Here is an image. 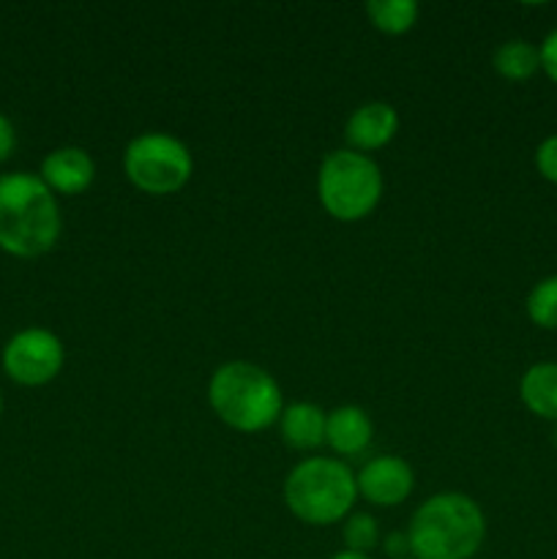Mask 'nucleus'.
I'll return each mask as SVG.
<instances>
[{"label": "nucleus", "mask_w": 557, "mask_h": 559, "mask_svg": "<svg viewBox=\"0 0 557 559\" xmlns=\"http://www.w3.org/2000/svg\"><path fill=\"white\" fill-rule=\"evenodd\" d=\"M63 229L58 197L38 173L0 175V251L20 260H36L55 249Z\"/></svg>", "instance_id": "1"}, {"label": "nucleus", "mask_w": 557, "mask_h": 559, "mask_svg": "<svg viewBox=\"0 0 557 559\" xmlns=\"http://www.w3.org/2000/svg\"><path fill=\"white\" fill-rule=\"evenodd\" d=\"M410 555L415 559H473L486 538V516L473 497L440 491L410 519Z\"/></svg>", "instance_id": "2"}, {"label": "nucleus", "mask_w": 557, "mask_h": 559, "mask_svg": "<svg viewBox=\"0 0 557 559\" xmlns=\"http://www.w3.org/2000/svg\"><path fill=\"white\" fill-rule=\"evenodd\" d=\"M208 404L229 429L257 435L278 424L284 409L282 388L271 371L249 360H227L208 382Z\"/></svg>", "instance_id": "3"}, {"label": "nucleus", "mask_w": 557, "mask_h": 559, "mask_svg": "<svg viewBox=\"0 0 557 559\" xmlns=\"http://www.w3.org/2000/svg\"><path fill=\"white\" fill-rule=\"evenodd\" d=\"M358 486L355 473L331 456H311L295 464L284 480V502L298 522L309 527H328L349 516Z\"/></svg>", "instance_id": "4"}, {"label": "nucleus", "mask_w": 557, "mask_h": 559, "mask_svg": "<svg viewBox=\"0 0 557 559\" xmlns=\"http://www.w3.org/2000/svg\"><path fill=\"white\" fill-rule=\"evenodd\" d=\"M382 173L366 153L339 147L331 151L317 173V197L331 218L353 224L375 213L382 197Z\"/></svg>", "instance_id": "5"}, {"label": "nucleus", "mask_w": 557, "mask_h": 559, "mask_svg": "<svg viewBox=\"0 0 557 559\" xmlns=\"http://www.w3.org/2000/svg\"><path fill=\"white\" fill-rule=\"evenodd\" d=\"M123 173L134 189L151 197H167L189 183L194 175V158L178 136L145 131L126 145Z\"/></svg>", "instance_id": "6"}, {"label": "nucleus", "mask_w": 557, "mask_h": 559, "mask_svg": "<svg viewBox=\"0 0 557 559\" xmlns=\"http://www.w3.org/2000/svg\"><path fill=\"white\" fill-rule=\"evenodd\" d=\"M0 364L9 380L25 388H42L63 371L66 347L49 328H22L5 342Z\"/></svg>", "instance_id": "7"}, {"label": "nucleus", "mask_w": 557, "mask_h": 559, "mask_svg": "<svg viewBox=\"0 0 557 559\" xmlns=\"http://www.w3.org/2000/svg\"><path fill=\"white\" fill-rule=\"evenodd\" d=\"M355 486H358V497H364L375 508H396L413 495L415 473L404 459L375 456L355 475Z\"/></svg>", "instance_id": "8"}, {"label": "nucleus", "mask_w": 557, "mask_h": 559, "mask_svg": "<svg viewBox=\"0 0 557 559\" xmlns=\"http://www.w3.org/2000/svg\"><path fill=\"white\" fill-rule=\"evenodd\" d=\"M38 178L47 183V189L55 197H76L93 186V180H96V164H93L91 153L85 147H55V151H49L44 156Z\"/></svg>", "instance_id": "9"}, {"label": "nucleus", "mask_w": 557, "mask_h": 559, "mask_svg": "<svg viewBox=\"0 0 557 559\" xmlns=\"http://www.w3.org/2000/svg\"><path fill=\"white\" fill-rule=\"evenodd\" d=\"M399 112L388 102H366L349 115L344 126V140L349 151H358L369 156L371 151H380L396 136Z\"/></svg>", "instance_id": "10"}, {"label": "nucleus", "mask_w": 557, "mask_h": 559, "mask_svg": "<svg viewBox=\"0 0 557 559\" xmlns=\"http://www.w3.org/2000/svg\"><path fill=\"white\" fill-rule=\"evenodd\" d=\"M375 426L369 413L358 404H344L328 413L325 420V445L336 456H358L371 445Z\"/></svg>", "instance_id": "11"}, {"label": "nucleus", "mask_w": 557, "mask_h": 559, "mask_svg": "<svg viewBox=\"0 0 557 559\" xmlns=\"http://www.w3.org/2000/svg\"><path fill=\"white\" fill-rule=\"evenodd\" d=\"M325 420L328 413H322L317 404L295 402L282 409L278 431L293 451H317L325 442Z\"/></svg>", "instance_id": "12"}, {"label": "nucleus", "mask_w": 557, "mask_h": 559, "mask_svg": "<svg viewBox=\"0 0 557 559\" xmlns=\"http://www.w3.org/2000/svg\"><path fill=\"white\" fill-rule=\"evenodd\" d=\"M519 399L535 418L557 424V360L530 366L519 380Z\"/></svg>", "instance_id": "13"}, {"label": "nucleus", "mask_w": 557, "mask_h": 559, "mask_svg": "<svg viewBox=\"0 0 557 559\" xmlns=\"http://www.w3.org/2000/svg\"><path fill=\"white\" fill-rule=\"evenodd\" d=\"M491 66L502 80L524 82L541 71V49L528 38H508L495 49Z\"/></svg>", "instance_id": "14"}, {"label": "nucleus", "mask_w": 557, "mask_h": 559, "mask_svg": "<svg viewBox=\"0 0 557 559\" xmlns=\"http://www.w3.org/2000/svg\"><path fill=\"white\" fill-rule=\"evenodd\" d=\"M371 25L386 36H402L418 22L420 5L415 0H369L364 5Z\"/></svg>", "instance_id": "15"}, {"label": "nucleus", "mask_w": 557, "mask_h": 559, "mask_svg": "<svg viewBox=\"0 0 557 559\" xmlns=\"http://www.w3.org/2000/svg\"><path fill=\"white\" fill-rule=\"evenodd\" d=\"M530 322L541 331H557V273L544 276L533 284L524 300Z\"/></svg>", "instance_id": "16"}, {"label": "nucleus", "mask_w": 557, "mask_h": 559, "mask_svg": "<svg viewBox=\"0 0 557 559\" xmlns=\"http://www.w3.org/2000/svg\"><path fill=\"white\" fill-rule=\"evenodd\" d=\"M344 549L355 555H369L380 546V524L371 513H349L342 527Z\"/></svg>", "instance_id": "17"}, {"label": "nucleus", "mask_w": 557, "mask_h": 559, "mask_svg": "<svg viewBox=\"0 0 557 559\" xmlns=\"http://www.w3.org/2000/svg\"><path fill=\"white\" fill-rule=\"evenodd\" d=\"M533 162L541 178H544L546 183L557 186V134L544 136V140L538 142Z\"/></svg>", "instance_id": "18"}, {"label": "nucleus", "mask_w": 557, "mask_h": 559, "mask_svg": "<svg viewBox=\"0 0 557 559\" xmlns=\"http://www.w3.org/2000/svg\"><path fill=\"white\" fill-rule=\"evenodd\" d=\"M538 49H541V71H544V74L557 85V27H552V31L546 33L544 41L538 44Z\"/></svg>", "instance_id": "19"}, {"label": "nucleus", "mask_w": 557, "mask_h": 559, "mask_svg": "<svg viewBox=\"0 0 557 559\" xmlns=\"http://www.w3.org/2000/svg\"><path fill=\"white\" fill-rule=\"evenodd\" d=\"M382 549L391 559H404V557H413L410 555V535L407 530L404 533H388V538L382 540Z\"/></svg>", "instance_id": "20"}, {"label": "nucleus", "mask_w": 557, "mask_h": 559, "mask_svg": "<svg viewBox=\"0 0 557 559\" xmlns=\"http://www.w3.org/2000/svg\"><path fill=\"white\" fill-rule=\"evenodd\" d=\"M16 147V129L5 115H0V164L9 162Z\"/></svg>", "instance_id": "21"}, {"label": "nucleus", "mask_w": 557, "mask_h": 559, "mask_svg": "<svg viewBox=\"0 0 557 559\" xmlns=\"http://www.w3.org/2000/svg\"><path fill=\"white\" fill-rule=\"evenodd\" d=\"M331 559H371V557L369 555H355V551L344 549V551H339V555H333Z\"/></svg>", "instance_id": "22"}, {"label": "nucleus", "mask_w": 557, "mask_h": 559, "mask_svg": "<svg viewBox=\"0 0 557 559\" xmlns=\"http://www.w3.org/2000/svg\"><path fill=\"white\" fill-rule=\"evenodd\" d=\"M0 418H3V393H0Z\"/></svg>", "instance_id": "23"}, {"label": "nucleus", "mask_w": 557, "mask_h": 559, "mask_svg": "<svg viewBox=\"0 0 557 559\" xmlns=\"http://www.w3.org/2000/svg\"><path fill=\"white\" fill-rule=\"evenodd\" d=\"M404 559H415V557H404Z\"/></svg>", "instance_id": "24"}]
</instances>
